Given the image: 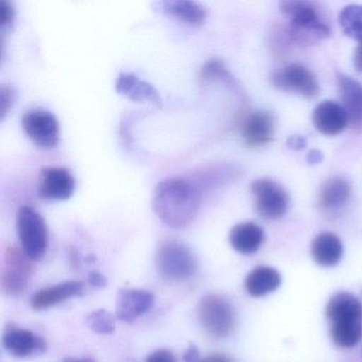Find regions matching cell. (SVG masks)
Listing matches in <instances>:
<instances>
[{
	"label": "cell",
	"instance_id": "d4e9b609",
	"mask_svg": "<svg viewBox=\"0 0 362 362\" xmlns=\"http://www.w3.org/2000/svg\"><path fill=\"white\" fill-rule=\"evenodd\" d=\"M330 337L342 349L357 346L362 340V323L332 324Z\"/></svg>",
	"mask_w": 362,
	"mask_h": 362
},
{
	"label": "cell",
	"instance_id": "5b68a950",
	"mask_svg": "<svg viewBox=\"0 0 362 362\" xmlns=\"http://www.w3.org/2000/svg\"><path fill=\"white\" fill-rule=\"evenodd\" d=\"M18 232L23 251L31 260L44 257L48 249V230L43 217L30 206L21 207Z\"/></svg>",
	"mask_w": 362,
	"mask_h": 362
},
{
	"label": "cell",
	"instance_id": "ac0fdd59",
	"mask_svg": "<svg viewBox=\"0 0 362 362\" xmlns=\"http://www.w3.org/2000/svg\"><path fill=\"white\" fill-rule=\"evenodd\" d=\"M83 292L84 285L82 281H64V283L39 290L31 298V307L35 310H43L60 304L69 298L82 296Z\"/></svg>",
	"mask_w": 362,
	"mask_h": 362
},
{
	"label": "cell",
	"instance_id": "9a60e30c",
	"mask_svg": "<svg viewBox=\"0 0 362 362\" xmlns=\"http://www.w3.org/2000/svg\"><path fill=\"white\" fill-rule=\"evenodd\" d=\"M338 90L349 122L356 131L362 130V84L349 76H338Z\"/></svg>",
	"mask_w": 362,
	"mask_h": 362
},
{
	"label": "cell",
	"instance_id": "cb8c5ba5",
	"mask_svg": "<svg viewBox=\"0 0 362 362\" xmlns=\"http://www.w3.org/2000/svg\"><path fill=\"white\" fill-rule=\"evenodd\" d=\"M339 23L346 37L362 43V6L349 5L343 8Z\"/></svg>",
	"mask_w": 362,
	"mask_h": 362
},
{
	"label": "cell",
	"instance_id": "d6a6232c",
	"mask_svg": "<svg viewBox=\"0 0 362 362\" xmlns=\"http://www.w3.org/2000/svg\"><path fill=\"white\" fill-rule=\"evenodd\" d=\"M88 284L95 288H103L107 285V279L101 273L94 271V272H90V275H88Z\"/></svg>",
	"mask_w": 362,
	"mask_h": 362
},
{
	"label": "cell",
	"instance_id": "7c38bea8",
	"mask_svg": "<svg viewBox=\"0 0 362 362\" xmlns=\"http://www.w3.org/2000/svg\"><path fill=\"white\" fill-rule=\"evenodd\" d=\"M3 345L8 351L18 358L29 357L35 354L45 353L47 343L42 337L28 329L10 326L6 328Z\"/></svg>",
	"mask_w": 362,
	"mask_h": 362
},
{
	"label": "cell",
	"instance_id": "8992f818",
	"mask_svg": "<svg viewBox=\"0 0 362 362\" xmlns=\"http://www.w3.org/2000/svg\"><path fill=\"white\" fill-rule=\"evenodd\" d=\"M255 197V209L260 217L281 219L289 206V194L283 186L270 179L256 180L251 185Z\"/></svg>",
	"mask_w": 362,
	"mask_h": 362
},
{
	"label": "cell",
	"instance_id": "836d02e7",
	"mask_svg": "<svg viewBox=\"0 0 362 362\" xmlns=\"http://www.w3.org/2000/svg\"><path fill=\"white\" fill-rule=\"evenodd\" d=\"M306 160L309 165H317L323 162L324 156L319 150L313 149L307 154Z\"/></svg>",
	"mask_w": 362,
	"mask_h": 362
},
{
	"label": "cell",
	"instance_id": "277c9868",
	"mask_svg": "<svg viewBox=\"0 0 362 362\" xmlns=\"http://www.w3.org/2000/svg\"><path fill=\"white\" fill-rule=\"evenodd\" d=\"M198 317L203 328L217 338L230 336L236 324L234 307L226 296L220 294H207L201 298Z\"/></svg>",
	"mask_w": 362,
	"mask_h": 362
},
{
	"label": "cell",
	"instance_id": "7a4b0ae2",
	"mask_svg": "<svg viewBox=\"0 0 362 362\" xmlns=\"http://www.w3.org/2000/svg\"><path fill=\"white\" fill-rule=\"evenodd\" d=\"M279 9L289 18L290 37L300 45H315L329 37V26L322 20L315 4L296 0L281 1Z\"/></svg>",
	"mask_w": 362,
	"mask_h": 362
},
{
	"label": "cell",
	"instance_id": "ffe728a7",
	"mask_svg": "<svg viewBox=\"0 0 362 362\" xmlns=\"http://www.w3.org/2000/svg\"><path fill=\"white\" fill-rule=\"evenodd\" d=\"M351 196L349 182L342 177H332L322 184L319 192V204L322 209L334 213L340 211Z\"/></svg>",
	"mask_w": 362,
	"mask_h": 362
},
{
	"label": "cell",
	"instance_id": "d6986e66",
	"mask_svg": "<svg viewBox=\"0 0 362 362\" xmlns=\"http://www.w3.org/2000/svg\"><path fill=\"white\" fill-rule=\"evenodd\" d=\"M311 255L313 260L323 268H332L342 259V243L337 235L329 232L317 235L311 243Z\"/></svg>",
	"mask_w": 362,
	"mask_h": 362
},
{
	"label": "cell",
	"instance_id": "83f0119b",
	"mask_svg": "<svg viewBox=\"0 0 362 362\" xmlns=\"http://www.w3.org/2000/svg\"><path fill=\"white\" fill-rule=\"evenodd\" d=\"M16 98V90L10 86H1L0 88V117L5 118L6 114L11 109Z\"/></svg>",
	"mask_w": 362,
	"mask_h": 362
},
{
	"label": "cell",
	"instance_id": "52a82bcc",
	"mask_svg": "<svg viewBox=\"0 0 362 362\" xmlns=\"http://www.w3.org/2000/svg\"><path fill=\"white\" fill-rule=\"evenodd\" d=\"M24 251L9 247L5 254L1 288L8 296H20L28 287L33 264Z\"/></svg>",
	"mask_w": 362,
	"mask_h": 362
},
{
	"label": "cell",
	"instance_id": "4dcf8cb0",
	"mask_svg": "<svg viewBox=\"0 0 362 362\" xmlns=\"http://www.w3.org/2000/svg\"><path fill=\"white\" fill-rule=\"evenodd\" d=\"M287 146L290 149L302 151L307 147V139L300 135H293L287 139Z\"/></svg>",
	"mask_w": 362,
	"mask_h": 362
},
{
	"label": "cell",
	"instance_id": "f1b7e54d",
	"mask_svg": "<svg viewBox=\"0 0 362 362\" xmlns=\"http://www.w3.org/2000/svg\"><path fill=\"white\" fill-rule=\"evenodd\" d=\"M14 10L11 4L0 0V27L10 26L13 22Z\"/></svg>",
	"mask_w": 362,
	"mask_h": 362
},
{
	"label": "cell",
	"instance_id": "74e56055",
	"mask_svg": "<svg viewBox=\"0 0 362 362\" xmlns=\"http://www.w3.org/2000/svg\"><path fill=\"white\" fill-rule=\"evenodd\" d=\"M62 362H96L94 359H90V358H80V359H77V358H66V359L63 360Z\"/></svg>",
	"mask_w": 362,
	"mask_h": 362
},
{
	"label": "cell",
	"instance_id": "44dd1931",
	"mask_svg": "<svg viewBox=\"0 0 362 362\" xmlns=\"http://www.w3.org/2000/svg\"><path fill=\"white\" fill-rule=\"evenodd\" d=\"M230 245L243 255L256 253L264 241V230L254 222H241L230 230Z\"/></svg>",
	"mask_w": 362,
	"mask_h": 362
},
{
	"label": "cell",
	"instance_id": "8fae6325",
	"mask_svg": "<svg viewBox=\"0 0 362 362\" xmlns=\"http://www.w3.org/2000/svg\"><path fill=\"white\" fill-rule=\"evenodd\" d=\"M156 298L152 292L141 289H120L116 300V317L132 322L152 308Z\"/></svg>",
	"mask_w": 362,
	"mask_h": 362
},
{
	"label": "cell",
	"instance_id": "9c48e42d",
	"mask_svg": "<svg viewBox=\"0 0 362 362\" xmlns=\"http://www.w3.org/2000/svg\"><path fill=\"white\" fill-rule=\"evenodd\" d=\"M272 84L279 90L296 93L306 99H313L320 92L315 76L303 65L292 63L272 75Z\"/></svg>",
	"mask_w": 362,
	"mask_h": 362
},
{
	"label": "cell",
	"instance_id": "e575fe53",
	"mask_svg": "<svg viewBox=\"0 0 362 362\" xmlns=\"http://www.w3.org/2000/svg\"><path fill=\"white\" fill-rule=\"evenodd\" d=\"M353 62L356 71L362 73V43H359V45L356 47L355 52H354Z\"/></svg>",
	"mask_w": 362,
	"mask_h": 362
},
{
	"label": "cell",
	"instance_id": "ba28073f",
	"mask_svg": "<svg viewBox=\"0 0 362 362\" xmlns=\"http://www.w3.org/2000/svg\"><path fill=\"white\" fill-rule=\"evenodd\" d=\"M23 130L37 147L52 149L60 137V127L54 114L43 109L30 110L22 118Z\"/></svg>",
	"mask_w": 362,
	"mask_h": 362
},
{
	"label": "cell",
	"instance_id": "6da1fadb",
	"mask_svg": "<svg viewBox=\"0 0 362 362\" xmlns=\"http://www.w3.org/2000/svg\"><path fill=\"white\" fill-rule=\"evenodd\" d=\"M201 204L198 186L183 177H169L154 188L152 209L167 226L184 228L192 223Z\"/></svg>",
	"mask_w": 362,
	"mask_h": 362
},
{
	"label": "cell",
	"instance_id": "f546056e",
	"mask_svg": "<svg viewBox=\"0 0 362 362\" xmlns=\"http://www.w3.org/2000/svg\"><path fill=\"white\" fill-rule=\"evenodd\" d=\"M146 362H177L175 355L167 349H158L148 356Z\"/></svg>",
	"mask_w": 362,
	"mask_h": 362
},
{
	"label": "cell",
	"instance_id": "1f68e13d",
	"mask_svg": "<svg viewBox=\"0 0 362 362\" xmlns=\"http://www.w3.org/2000/svg\"><path fill=\"white\" fill-rule=\"evenodd\" d=\"M202 359L200 357L198 347L196 345L192 344L183 355V362H201Z\"/></svg>",
	"mask_w": 362,
	"mask_h": 362
},
{
	"label": "cell",
	"instance_id": "2e32d148",
	"mask_svg": "<svg viewBox=\"0 0 362 362\" xmlns=\"http://www.w3.org/2000/svg\"><path fill=\"white\" fill-rule=\"evenodd\" d=\"M241 132L245 145L249 147L266 145L274 135V116L268 111L255 112L245 120Z\"/></svg>",
	"mask_w": 362,
	"mask_h": 362
},
{
	"label": "cell",
	"instance_id": "d590c367",
	"mask_svg": "<svg viewBox=\"0 0 362 362\" xmlns=\"http://www.w3.org/2000/svg\"><path fill=\"white\" fill-rule=\"evenodd\" d=\"M201 362H234V360L222 354H213L205 357Z\"/></svg>",
	"mask_w": 362,
	"mask_h": 362
},
{
	"label": "cell",
	"instance_id": "30bf717a",
	"mask_svg": "<svg viewBox=\"0 0 362 362\" xmlns=\"http://www.w3.org/2000/svg\"><path fill=\"white\" fill-rule=\"evenodd\" d=\"M76 183L71 173L63 167L41 169L39 180L40 197L48 200H67L75 192Z\"/></svg>",
	"mask_w": 362,
	"mask_h": 362
},
{
	"label": "cell",
	"instance_id": "e0dca14e",
	"mask_svg": "<svg viewBox=\"0 0 362 362\" xmlns=\"http://www.w3.org/2000/svg\"><path fill=\"white\" fill-rule=\"evenodd\" d=\"M116 90L122 96L135 103H150L162 105L160 93L152 84L141 80L139 76L131 73H122L116 80Z\"/></svg>",
	"mask_w": 362,
	"mask_h": 362
},
{
	"label": "cell",
	"instance_id": "484cf974",
	"mask_svg": "<svg viewBox=\"0 0 362 362\" xmlns=\"http://www.w3.org/2000/svg\"><path fill=\"white\" fill-rule=\"evenodd\" d=\"M88 327L99 334H112L116 329V320L112 313L105 309L93 311L86 317Z\"/></svg>",
	"mask_w": 362,
	"mask_h": 362
},
{
	"label": "cell",
	"instance_id": "603a6c76",
	"mask_svg": "<svg viewBox=\"0 0 362 362\" xmlns=\"http://www.w3.org/2000/svg\"><path fill=\"white\" fill-rule=\"evenodd\" d=\"M160 5L165 13L192 26H200L206 18L205 8L190 0H167Z\"/></svg>",
	"mask_w": 362,
	"mask_h": 362
},
{
	"label": "cell",
	"instance_id": "5bb4252c",
	"mask_svg": "<svg viewBox=\"0 0 362 362\" xmlns=\"http://www.w3.org/2000/svg\"><path fill=\"white\" fill-rule=\"evenodd\" d=\"M313 122L315 128L326 136H336L346 128L349 122L346 112L342 105L332 100L323 101L313 110Z\"/></svg>",
	"mask_w": 362,
	"mask_h": 362
},
{
	"label": "cell",
	"instance_id": "4fadbf2b",
	"mask_svg": "<svg viewBox=\"0 0 362 362\" xmlns=\"http://www.w3.org/2000/svg\"><path fill=\"white\" fill-rule=\"evenodd\" d=\"M325 313L332 324L362 323V302L349 292H337L328 300Z\"/></svg>",
	"mask_w": 362,
	"mask_h": 362
},
{
	"label": "cell",
	"instance_id": "4316f807",
	"mask_svg": "<svg viewBox=\"0 0 362 362\" xmlns=\"http://www.w3.org/2000/svg\"><path fill=\"white\" fill-rule=\"evenodd\" d=\"M201 79H222L224 81H230L232 77L226 71L223 63L218 60H211L203 66L202 71H201Z\"/></svg>",
	"mask_w": 362,
	"mask_h": 362
},
{
	"label": "cell",
	"instance_id": "3957f363",
	"mask_svg": "<svg viewBox=\"0 0 362 362\" xmlns=\"http://www.w3.org/2000/svg\"><path fill=\"white\" fill-rule=\"evenodd\" d=\"M156 266L163 279L169 281H181L196 273L198 264L194 253L179 241L162 243L156 254Z\"/></svg>",
	"mask_w": 362,
	"mask_h": 362
},
{
	"label": "cell",
	"instance_id": "7402d4cb",
	"mask_svg": "<svg viewBox=\"0 0 362 362\" xmlns=\"http://www.w3.org/2000/svg\"><path fill=\"white\" fill-rule=\"evenodd\" d=\"M281 284L279 271L271 267H257L245 277V287L254 298H262L276 291Z\"/></svg>",
	"mask_w": 362,
	"mask_h": 362
},
{
	"label": "cell",
	"instance_id": "8d00e7d4",
	"mask_svg": "<svg viewBox=\"0 0 362 362\" xmlns=\"http://www.w3.org/2000/svg\"><path fill=\"white\" fill-rule=\"evenodd\" d=\"M69 262H71V266L73 267L74 269H78L80 267V257L79 254H78L77 250L71 247L69 250Z\"/></svg>",
	"mask_w": 362,
	"mask_h": 362
}]
</instances>
